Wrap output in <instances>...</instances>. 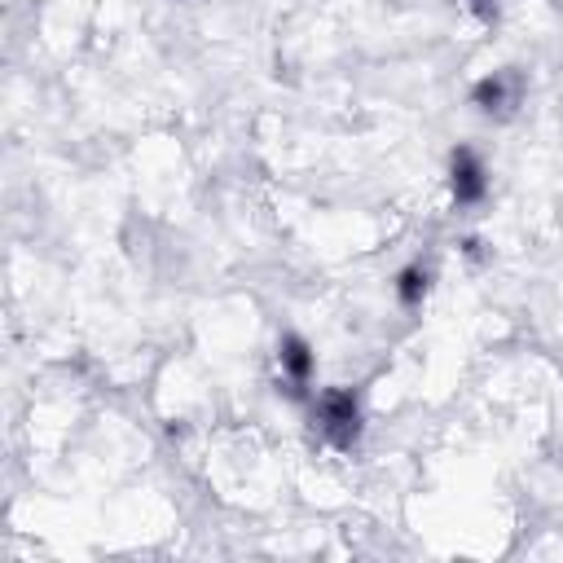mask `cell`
Masks as SVG:
<instances>
[{
    "mask_svg": "<svg viewBox=\"0 0 563 563\" xmlns=\"http://www.w3.org/2000/svg\"><path fill=\"white\" fill-rule=\"evenodd\" d=\"M466 4H471L479 18H493V13H497V0H466Z\"/></svg>",
    "mask_w": 563,
    "mask_h": 563,
    "instance_id": "8992f818",
    "label": "cell"
},
{
    "mask_svg": "<svg viewBox=\"0 0 563 563\" xmlns=\"http://www.w3.org/2000/svg\"><path fill=\"white\" fill-rule=\"evenodd\" d=\"M312 427L325 444L334 449H352L356 435H361V405L347 387H330L312 400Z\"/></svg>",
    "mask_w": 563,
    "mask_h": 563,
    "instance_id": "6da1fadb",
    "label": "cell"
},
{
    "mask_svg": "<svg viewBox=\"0 0 563 563\" xmlns=\"http://www.w3.org/2000/svg\"><path fill=\"white\" fill-rule=\"evenodd\" d=\"M449 185H453V198L462 207H471V202H479L488 194V172H484V163H479L475 150H466V145L453 150V158H449Z\"/></svg>",
    "mask_w": 563,
    "mask_h": 563,
    "instance_id": "3957f363",
    "label": "cell"
},
{
    "mask_svg": "<svg viewBox=\"0 0 563 563\" xmlns=\"http://www.w3.org/2000/svg\"><path fill=\"white\" fill-rule=\"evenodd\" d=\"M519 97H523V84H519V75L515 70H493V75H484L479 84H475V92H471V101L484 110V114H510L515 106H519Z\"/></svg>",
    "mask_w": 563,
    "mask_h": 563,
    "instance_id": "277c9868",
    "label": "cell"
},
{
    "mask_svg": "<svg viewBox=\"0 0 563 563\" xmlns=\"http://www.w3.org/2000/svg\"><path fill=\"white\" fill-rule=\"evenodd\" d=\"M427 286H431V273H427L422 264H409V268H400V277H396V299H400L405 308H418V303L427 299Z\"/></svg>",
    "mask_w": 563,
    "mask_h": 563,
    "instance_id": "5b68a950",
    "label": "cell"
},
{
    "mask_svg": "<svg viewBox=\"0 0 563 563\" xmlns=\"http://www.w3.org/2000/svg\"><path fill=\"white\" fill-rule=\"evenodd\" d=\"M312 369H317V356H312L308 339L282 334V343H277V383L286 387V396H303V387L312 383Z\"/></svg>",
    "mask_w": 563,
    "mask_h": 563,
    "instance_id": "7a4b0ae2",
    "label": "cell"
}]
</instances>
